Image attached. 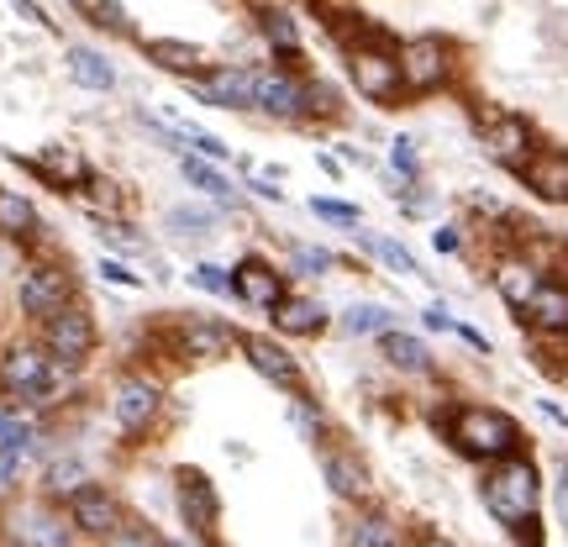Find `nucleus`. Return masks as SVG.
<instances>
[{
  "label": "nucleus",
  "mask_w": 568,
  "mask_h": 547,
  "mask_svg": "<svg viewBox=\"0 0 568 547\" xmlns=\"http://www.w3.org/2000/svg\"><path fill=\"white\" fill-rule=\"evenodd\" d=\"M479 495H485V506H489L495 521H506V527H527L531 516H537V506H542V479H537V468L531 464L506 458L495 474H485Z\"/></svg>",
  "instance_id": "f257e3e1"
},
{
  "label": "nucleus",
  "mask_w": 568,
  "mask_h": 547,
  "mask_svg": "<svg viewBox=\"0 0 568 547\" xmlns=\"http://www.w3.org/2000/svg\"><path fill=\"white\" fill-rule=\"evenodd\" d=\"M111 411H116V422H122L126 432H142V426L159 416V389L132 374V379H122V385H116V395H111Z\"/></svg>",
  "instance_id": "dca6fc26"
},
{
  "label": "nucleus",
  "mask_w": 568,
  "mask_h": 547,
  "mask_svg": "<svg viewBox=\"0 0 568 547\" xmlns=\"http://www.w3.org/2000/svg\"><path fill=\"white\" fill-rule=\"evenodd\" d=\"M69 74H74L84 90H95V95L116 90V69H111L105 53H95V48H69Z\"/></svg>",
  "instance_id": "393cba45"
},
{
  "label": "nucleus",
  "mask_w": 568,
  "mask_h": 547,
  "mask_svg": "<svg viewBox=\"0 0 568 547\" xmlns=\"http://www.w3.org/2000/svg\"><path fill=\"white\" fill-rule=\"evenodd\" d=\"M48 479H53V489H59V495H80V489H84V468L80 464H53V474H48Z\"/></svg>",
  "instance_id": "58836bf2"
},
{
  "label": "nucleus",
  "mask_w": 568,
  "mask_h": 547,
  "mask_svg": "<svg viewBox=\"0 0 568 547\" xmlns=\"http://www.w3.org/2000/svg\"><path fill=\"white\" fill-rule=\"evenodd\" d=\"M180 506H184V521L201 537L216 531V489H211L205 474H180Z\"/></svg>",
  "instance_id": "a211bd4d"
},
{
  "label": "nucleus",
  "mask_w": 568,
  "mask_h": 547,
  "mask_svg": "<svg viewBox=\"0 0 568 547\" xmlns=\"http://www.w3.org/2000/svg\"><path fill=\"white\" fill-rule=\"evenodd\" d=\"M358 243H364V253H374V259H379L389 274H400V280H416V274H422V269H416V259H410V253L395 243V237H374V232H358Z\"/></svg>",
  "instance_id": "c85d7f7f"
},
{
  "label": "nucleus",
  "mask_w": 568,
  "mask_h": 547,
  "mask_svg": "<svg viewBox=\"0 0 568 547\" xmlns=\"http://www.w3.org/2000/svg\"><path fill=\"white\" fill-rule=\"evenodd\" d=\"M537 284H542V274H537V264H527V259H506V264L495 269V290H500L506 305H516V311H527L531 305Z\"/></svg>",
  "instance_id": "4be33fe9"
},
{
  "label": "nucleus",
  "mask_w": 568,
  "mask_h": 547,
  "mask_svg": "<svg viewBox=\"0 0 568 547\" xmlns=\"http://www.w3.org/2000/svg\"><path fill=\"white\" fill-rule=\"evenodd\" d=\"M232 290L243 295V305H258V311H274V305L290 295V290H284V274L274 264H264V259H247V264L232 269Z\"/></svg>",
  "instance_id": "9b49d317"
},
{
  "label": "nucleus",
  "mask_w": 568,
  "mask_h": 547,
  "mask_svg": "<svg viewBox=\"0 0 568 547\" xmlns=\"http://www.w3.org/2000/svg\"><path fill=\"white\" fill-rule=\"evenodd\" d=\"M347 74H353V90L374 105H389L406 95L400 53H395L389 42H358V48H347Z\"/></svg>",
  "instance_id": "7ed1b4c3"
},
{
  "label": "nucleus",
  "mask_w": 568,
  "mask_h": 547,
  "mask_svg": "<svg viewBox=\"0 0 568 547\" xmlns=\"http://www.w3.org/2000/svg\"><path fill=\"white\" fill-rule=\"evenodd\" d=\"M290 269H295L301 280H322L326 269H332V253H326V247H290Z\"/></svg>",
  "instance_id": "2f4dec72"
},
{
  "label": "nucleus",
  "mask_w": 568,
  "mask_h": 547,
  "mask_svg": "<svg viewBox=\"0 0 568 547\" xmlns=\"http://www.w3.org/2000/svg\"><path fill=\"white\" fill-rule=\"evenodd\" d=\"M32 169H38L42 180H53V184H84L90 180V163H84L80 148H69V142H48L38 159H27Z\"/></svg>",
  "instance_id": "6ab92c4d"
},
{
  "label": "nucleus",
  "mask_w": 568,
  "mask_h": 547,
  "mask_svg": "<svg viewBox=\"0 0 568 547\" xmlns=\"http://www.w3.org/2000/svg\"><path fill=\"white\" fill-rule=\"evenodd\" d=\"M290 416H295V426H301L305 437H322V416L311 411V401H305V395H295V401H290Z\"/></svg>",
  "instance_id": "ea45409f"
},
{
  "label": "nucleus",
  "mask_w": 568,
  "mask_h": 547,
  "mask_svg": "<svg viewBox=\"0 0 568 547\" xmlns=\"http://www.w3.org/2000/svg\"><path fill=\"white\" fill-rule=\"evenodd\" d=\"M527 316L542 332H568V284H537V295H531V305H527Z\"/></svg>",
  "instance_id": "b1692460"
},
{
  "label": "nucleus",
  "mask_w": 568,
  "mask_h": 547,
  "mask_svg": "<svg viewBox=\"0 0 568 547\" xmlns=\"http://www.w3.org/2000/svg\"><path fill=\"white\" fill-rule=\"evenodd\" d=\"M426 326H432V332H453V322H447V311H437V305L426 311Z\"/></svg>",
  "instance_id": "de8ad7c7"
},
{
  "label": "nucleus",
  "mask_w": 568,
  "mask_h": 547,
  "mask_svg": "<svg viewBox=\"0 0 568 547\" xmlns=\"http://www.w3.org/2000/svg\"><path fill=\"white\" fill-rule=\"evenodd\" d=\"M243 353H247V364L258 368L268 385L301 389V364H295V358H290L280 343H268V337H243Z\"/></svg>",
  "instance_id": "2eb2a0df"
},
{
  "label": "nucleus",
  "mask_w": 568,
  "mask_h": 547,
  "mask_svg": "<svg viewBox=\"0 0 568 547\" xmlns=\"http://www.w3.org/2000/svg\"><path fill=\"white\" fill-rule=\"evenodd\" d=\"M148 59L159 63V69H169V74H180V80H201L205 69V48H195V42H180V38H153L148 42Z\"/></svg>",
  "instance_id": "f3484780"
},
{
  "label": "nucleus",
  "mask_w": 568,
  "mask_h": 547,
  "mask_svg": "<svg viewBox=\"0 0 568 547\" xmlns=\"http://www.w3.org/2000/svg\"><path fill=\"white\" fill-rule=\"evenodd\" d=\"M169 226H174V232H184V237H211V226H216V211L174 205V211H169Z\"/></svg>",
  "instance_id": "7c9ffc66"
},
{
  "label": "nucleus",
  "mask_w": 568,
  "mask_h": 547,
  "mask_svg": "<svg viewBox=\"0 0 568 547\" xmlns=\"http://www.w3.org/2000/svg\"><path fill=\"white\" fill-rule=\"evenodd\" d=\"M305 90H311V117H337V105H343V95H337L332 84L305 80Z\"/></svg>",
  "instance_id": "4c0bfd02"
},
{
  "label": "nucleus",
  "mask_w": 568,
  "mask_h": 547,
  "mask_svg": "<svg viewBox=\"0 0 568 547\" xmlns=\"http://www.w3.org/2000/svg\"><path fill=\"white\" fill-rule=\"evenodd\" d=\"M84 11H90V21H95L101 32H132V21H126V11L116 0H84Z\"/></svg>",
  "instance_id": "473e14b6"
},
{
  "label": "nucleus",
  "mask_w": 568,
  "mask_h": 547,
  "mask_svg": "<svg viewBox=\"0 0 568 547\" xmlns=\"http://www.w3.org/2000/svg\"><path fill=\"white\" fill-rule=\"evenodd\" d=\"M105 543L111 547H159V537H153V531H142V527H122V531H111Z\"/></svg>",
  "instance_id": "79ce46f5"
},
{
  "label": "nucleus",
  "mask_w": 568,
  "mask_h": 547,
  "mask_svg": "<svg viewBox=\"0 0 568 547\" xmlns=\"http://www.w3.org/2000/svg\"><path fill=\"white\" fill-rule=\"evenodd\" d=\"M474 126H479V142H485V153L495 163H506V169H527V159L537 153V138H531V126L521 117H510V111H495V105H474Z\"/></svg>",
  "instance_id": "20e7f679"
},
{
  "label": "nucleus",
  "mask_w": 568,
  "mask_h": 547,
  "mask_svg": "<svg viewBox=\"0 0 568 547\" xmlns=\"http://www.w3.org/2000/svg\"><path fill=\"white\" fill-rule=\"evenodd\" d=\"M389 163H395V174H400V180H416V174H422V153H416V142L410 138L389 142Z\"/></svg>",
  "instance_id": "e433bc0d"
},
{
  "label": "nucleus",
  "mask_w": 568,
  "mask_h": 547,
  "mask_svg": "<svg viewBox=\"0 0 568 547\" xmlns=\"http://www.w3.org/2000/svg\"><path fill=\"white\" fill-rule=\"evenodd\" d=\"M190 95L201 105H216V111H258V69H237V63H222V69H205L201 80H184Z\"/></svg>",
  "instance_id": "423d86ee"
},
{
  "label": "nucleus",
  "mask_w": 568,
  "mask_h": 547,
  "mask_svg": "<svg viewBox=\"0 0 568 547\" xmlns=\"http://www.w3.org/2000/svg\"><path fill=\"white\" fill-rule=\"evenodd\" d=\"M174 347H180V358H190V364H216V358L232 353V332L216 316H184L174 326Z\"/></svg>",
  "instance_id": "9d476101"
},
{
  "label": "nucleus",
  "mask_w": 568,
  "mask_h": 547,
  "mask_svg": "<svg viewBox=\"0 0 568 547\" xmlns=\"http://www.w3.org/2000/svg\"><path fill=\"white\" fill-rule=\"evenodd\" d=\"M453 443H458V453H468V458H510V453L521 447V426L510 422L506 411L468 406V411H458V422H453Z\"/></svg>",
  "instance_id": "f03ea898"
},
{
  "label": "nucleus",
  "mask_w": 568,
  "mask_h": 547,
  "mask_svg": "<svg viewBox=\"0 0 568 547\" xmlns=\"http://www.w3.org/2000/svg\"><path fill=\"white\" fill-rule=\"evenodd\" d=\"M347 547H406V527H395L389 516H364L347 527Z\"/></svg>",
  "instance_id": "cd10ccee"
},
{
  "label": "nucleus",
  "mask_w": 568,
  "mask_h": 547,
  "mask_svg": "<svg viewBox=\"0 0 568 547\" xmlns=\"http://www.w3.org/2000/svg\"><path fill=\"white\" fill-rule=\"evenodd\" d=\"M432 243H437V253H464V232L458 226H437Z\"/></svg>",
  "instance_id": "37998d69"
},
{
  "label": "nucleus",
  "mask_w": 568,
  "mask_h": 547,
  "mask_svg": "<svg viewBox=\"0 0 568 547\" xmlns=\"http://www.w3.org/2000/svg\"><path fill=\"white\" fill-rule=\"evenodd\" d=\"M400 53V80H406V95H432L443 90L453 74H458V59L443 38H410L395 48Z\"/></svg>",
  "instance_id": "39448f33"
},
{
  "label": "nucleus",
  "mask_w": 568,
  "mask_h": 547,
  "mask_svg": "<svg viewBox=\"0 0 568 547\" xmlns=\"http://www.w3.org/2000/svg\"><path fill=\"white\" fill-rule=\"evenodd\" d=\"M274 322H280V332H290V337H316V332H326V305L311 301V295H284V301L274 305Z\"/></svg>",
  "instance_id": "aec40b11"
},
{
  "label": "nucleus",
  "mask_w": 568,
  "mask_h": 547,
  "mask_svg": "<svg viewBox=\"0 0 568 547\" xmlns=\"http://www.w3.org/2000/svg\"><path fill=\"white\" fill-rule=\"evenodd\" d=\"M180 169H184V180L195 184L205 201H232V180H226V174L211 159H201V153H184Z\"/></svg>",
  "instance_id": "bb28decb"
},
{
  "label": "nucleus",
  "mask_w": 568,
  "mask_h": 547,
  "mask_svg": "<svg viewBox=\"0 0 568 547\" xmlns=\"http://www.w3.org/2000/svg\"><path fill=\"white\" fill-rule=\"evenodd\" d=\"M326 468V485H332V495L337 500H368V489H374V474H368V464L358 458V453H347V447H332L322 458Z\"/></svg>",
  "instance_id": "4468645a"
},
{
  "label": "nucleus",
  "mask_w": 568,
  "mask_h": 547,
  "mask_svg": "<svg viewBox=\"0 0 568 547\" xmlns=\"http://www.w3.org/2000/svg\"><path fill=\"white\" fill-rule=\"evenodd\" d=\"M11 489H17V453L0 447V495H11Z\"/></svg>",
  "instance_id": "c03bdc74"
},
{
  "label": "nucleus",
  "mask_w": 568,
  "mask_h": 547,
  "mask_svg": "<svg viewBox=\"0 0 568 547\" xmlns=\"http://www.w3.org/2000/svg\"><path fill=\"white\" fill-rule=\"evenodd\" d=\"M379 353H385V358L400 368V374H426V368H432V347H426L422 337L395 332V326H389L385 337H379Z\"/></svg>",
  "instance_id": "5701e85b"
},
{
  "label": "nucleus",
  "mask_w": 568,
  "mask_h": 547,
  "mask_svg": "<svg viewBox=\"0 0 568 547\" xmlns=\"http://www.w3.org/2000/svg\"><path fill=\"white\" fill-rule=\"evenodd\" d=\"M521 184H527L537 201L568 205V153H531L527 169H521Z\"/></svg>",
  "instance_id": "ddd939ff"
},
{
  "label": "nucleus",
  "mask_w": 568,
  "mask_h": 547,
  "mask_svg": "<svg viewBox=\"0 0 568 547\" xmlns=\"http://www.w3.org/2000/svg\"><path fill=\"white\" fill-rule=\"evenodd\" d=\"M69 6H84V0H69Z\"/></svg>",
  "instance_id": "3c124183"
},
{
  "label": "nucleus",
  "mask_w": 568,
  "mask_h": 547,
  "mask_svg": "<svg viewBox=\"0 0 568 547\" xmlns=\"http://www.w3.org/2000/svg\"><path fill=\"white\" fill-rule=\"evenodd\" d=\"M426 547H453V543H426Z\"/></svg>",
  "instance_id": "8fccbe9b"
},
{
  "label": "nucleus",
  "mask_w": 568,
  "mask_h": 547,
  "mask_svg": "<svg viewBox=\"0 0 568 547\" xmlns=\"http://www.w3.org/2000/svg\"><path fill=\"white\" fill-rule=\"evenodd\" d=\"M184 132V153H201V159L222 163L226 159V142L216 138V132H201V126H180Z\"/></svg>",
  "instance_id": "72a5a7b5"
},
{
  "label": "nucleus",
  "mask_w": 568,
  "mask_h": 547,
  "mask_svg": "<svg viewBox=\"0 0 568 547\" xmlns=\"http://www.w3.org/2000/svg\"><path fill=\"white\" fill-rule=\"evenodd\" d=\"M195 290H205V295H237L232 290V269H222V264H195Z\"/></svg>",
  "instance_id": "c9c22d12"
},
{
  "label": "nucleus",
  "mask_w": 568,
  "mask_h": 547,
  "mask_svg": "<svg viewBox=\"0 0 568 547\" xmlns=\"http://www.w3.org/2000/svg\"><path fill=\"white\" fill-rule=\"evenodd\" d=\"M258 32H264V42L280 53V59H290V69L301 63V27H295V17H290V11L264 6V11H258Z\"/></svg>",
  "instance_id": "412c9836"
},
{
  "label": "nucleus",
  "mask_w": 568,
  "mask_h": 547,
  "mask_svg": "<svg viewBox=\"0 0 568 547\" xmlns=\"http://www.w3.org/2000/svg\"><path fill=\"white\" fill-rule=\"evenodd\" d=\"M69 295H74V280H69V269H59V264H32L17 284L21 311L38 316V322H48L59 305H69Z\"/></svg>",
  "instance_id": "1a4fd4ad"
},
{
  "label": "nucleus",
  "mask_w": 568,
  "mask_h": 547,
  "mask_svg": "<svg viewBox=\"0 0 568 547\" xmlns=\"http://www.w3.org/2000/svg\"><path fill=\"white\" fill-rule=\"evenodd\" d=\"M101 274L111 284H122V290H138V284H142V274L132 264H122V259H101Z\"/></svg>",
  "instance_id": "a19ab883"
},
{
  "label": "nucleus",
  "mask_w": 568,
  "mask_h": 547,
  "mask_svg": "<svg viewBox=\"0 0 568 547\" xmlns=\"http://www.w3.org/2000/svg\"><path fill=\"white\" fill-rule=\"evenodd\" d=\"M389 326H395L389 305H353L343 316V332H353V337H385Z\"/></svg>",
  "instance_id": "c756f323"
},
{
  "label": "nucleus",
  "mask_w": 568,
  "mask_h": 547,
  "mask_svg": "<svg viewBox=\"0 0 568 547\" xmlns=\"http://www.w3.org/2000/svg\"><path fill=\"white\" fill-rule=\"evenodd\" d=\"M17 11H21L27 21H48V17H42V6H38V0H17Z\"/></svg>",
  "instance_id": "09e8293b"
},
{
  "label": "nucleus",
  "mask_w": 568,
  "mask_h": 547,
  "mask_svg": "<svg viewBox=\"0 0 568 547\" xmlns=\"http://www.w3.org/2000/svg\"><path fill=\"white\" fill-rule=\"evenodd\" d=\"M69 531H74V527H59V521H42V527H38V543H42V547H69Z\"/></svg>",
  "instance_id": "a18cd8bd"
},
{
  "label": "nucleus",
  "mask_w": 568,
  "mask_h": 547,
  "mask_svg": "<svg viewBox=\"0 0 568 547\" xmlns=\"http://www.w3.org/2000/svg\"><path fill=\"white\" fill-rule=\"evenodd\" d=\"M69 516H74V527H80L84 537H111V531H122V506H116L105 489L84 485L80 495H69Z\"/></svg>",
  "instance_id": "f8f14e48"
},
{
  "label": "nucleus",
  "mask_w": 568,
  "mask_h": 547,
  "mask_svg": "<svg viewBox=\"0 0 568 547\" xmlns=\"http://www.w3.org/2000/svg\"><path fill=\"white\" fill-rule=\"evenodd\" d=\"M42 343H48V358L63 368H80L95 347V322L84 305H59L48 322H42Z\"/></svg>",
  "instance_id": "0eeeda50"
},
{
  "label": "nucleus",
  "mask_w": 568,
  "mask_h": 547,
  "mask_svg": "<svg viewBox=\"0 0 568 547\" xmlns=\"http://www.w3.org/2000/svg\"><path fill=\"white\" fill-rule=\"evenodd\" d=\"M247 190H253V195H258V201H284V190L274 180H253L247 184Z\"/></svg>",
  "instance_id": "49530a36"
},
{
  "label": "nucleus",
  "mask_w": 568,
  "mask_h": 547,
  "mask_svg": "<svg viewBox=\"0 0 568 547\" xmlns=\"http://www.w3.org/2000/svg\"><path fill=\"white\" fill-rule=\"evenodd\" d=\"M311 74L301 69H258V111L274 122H311Z\"/></svg>",
  "instance_id": "6e6552de"
},
{
  "label": "nucleus",
  "mask_w": 568,
  "mask_h": 547,
  "mask_svg": "<svg viewBox=\"0 0 568 547\" xmlns=\"http://www.w3.org/2000/svg\"><path fill=\"white\" fill-rule=\"evenodd\" d=\"M311 211H316L322 222H332V226H358V222H364V211H358V205L326 201V195H316V201H311Z\"/></svg>",
  "instance_id": "f704fd0d"
},
{
  "label": "nucleus",
  "mask_w": 568,
  "mask_h": 547,
  "mask_svg": "<svg viewBox=\"0 0 568 547\" xmlns=\"http://www.w3.org/2000/svg\"><path fill=\"white\" fill-rule=\"evenodd\" d=\"M38 232V205L17 195V190H0V237H32Z\"/></svg>",
  "instance_id": "a878e982"
}]
</instances>
